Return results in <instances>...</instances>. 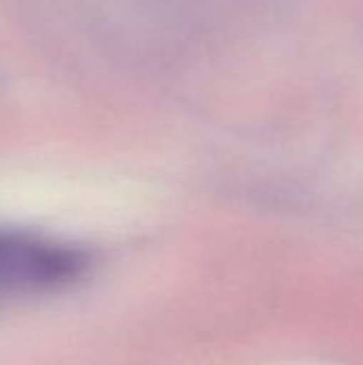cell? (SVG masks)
Returning <instances> with one entry per match:
<instances>
[{"label": "cell", "instance_id": "6da1fadb", "mask_svg": "<svg viewBox=\"0 0 363 365\" xmlns=\"http://www.w3.org/2000/svg\"><path fill=\"white\" fill-rule=\"evenodd\" d=\"M81 250L51 237L0 227V302L64 289L86 269Z\"/></svg>", "mask_w": 363, "mask_h": 365}]
</instances>
